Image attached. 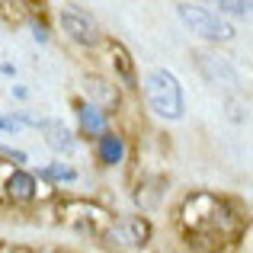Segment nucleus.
I'll list each match as a JSON object with an SVG mask.
<instances>
[{
	"instance_id": "nucleus-1",
	"label": "nucleus",
	"mask_w": 253,
	"mask_h": 253,
	"mask_svg": "<svg viewBox=\"0 0 253 253\" xmlns=\"http://www.w3.org/2000/svg\"><path fill=\"white\" fill-rule=\"evenodd\" d=\"M144 96L154 116L167 119V122H179L186 116V93L179 77L167 68H157L144 77Z\"/></svg>"
},
{
	"instance_id": "nucleus-2",
	"label": "nucleus",
	"mask_w": 253,
	"mask_h": 253,
	"mask_svg": "<svg viewBox=\"0 0 253 253\" xmlns=\"http://www.w3.org/2000/svg\"><path fill=\"white\" fill-rule=\"evenodd\" d=\"M176 13H179V19L192 29V36H199V39H209V42H231V39L237 36L234 26H231L224 16H218L215 10H209V6L179 3Z\"/></svg>"
},
{
	"instance_id": "nucleus-3",
	"label": "nucleus",
	"mask_w": 253,
	"mask_h": 253,
	"mask_svg": "<svg viewBox=\"0 0 253 253\" xmlns=\"http://www.w3.org/2000/svg\"><path fill=\"white\" fill-rule=\"evenodd\" d=\"M74 211H81V215H71V211L61 209L64 221L71 224V228L84 231V234H106L112 224V215L106 209H99V205H90V202H68Z\"/></svg>"
},
{
	"instance_id": "nucleus-4",
	"label": "nucleus",
	"mask_w": 253,
	"mask_h": 253,
	"mask_svg": "<svg viewBox=\"0 0 253 253\" xmlns=\"http://www.w3.org/2000/svg\"><path fill=\"white\" fill-rule=\"evenodd\" d=\"M103 237L116 247H141L151 237V224L144 218H122V221H112Z\"/></svg>"
},
{
	"instance_id": "nucleus-5",
	"label": "nucleus",
	"mask_w": 253,
	"mask_h": 253,
	"mask_svg": "<svg viewBox=\"0 0 253 253\" xmlns=\"http://www.w3.org/2000/svg\"><path fill=\"white\" fill-rule=\"evenodd\" d=\"M61 29L68 32L74 42H81V45H93L96 36H99L96 19H93L84 6H64L61 10Z\"/></svg>"
},
{
	"instance_id": "nucleus-6",
	"label": "nucleus",
	"mask_w": 253,
	"mask_h": 253,
	"mask_svg": "<svg viewBox=\"0 0 253 253\" xmlns=\"http://www.w3.org/2000/svg\"><path fill=\"white\" fill-rule=\"evenodd\" d=\"M196 64H199V71H202L211 84L231 86V90H237V86H241V74L234 71V64H231L228 58H218V55H211V51H199V55H196Z\"/></svg>"
},
{
	"instance_id": "nucleus-7",
	"label": "nucleus",
	"mask_w": 253,
	"mask_h": 253,
	"mask_svg": "<svg viewBox=\"0 0 253 253\" xmlns=\"http://www.w3.org/2000/svg\"><path fill=\"white\" fill-rule=\"evenodd\" d=\"M39 128L45 131V141H48V148L58 151V154H71V151L77 148L74 131H71L64 122H58V119H42V125H39Z\"/></svg>"
},
{
	"instance_id": "nucleus-8",
	"label": "nucleus",
	"mask_w": 253,
	"mask_h": 253,
	"mask_svg": "<svg viewBox=\"0 0 253 253\" xmlns=\"http://www.w3.org/2000/svg\"><path fill=\"white\" fill-rule=\"evenodd\" d=\"M77 119H81V131L90 138L106 135V112L96 103H77Z\"/></svg>"
},
{
	"instance_id": "nucleus-9",
	"label": "nucleus",
	"mask_w": 253,
	"mask_h": 253,
	"mask_svg": "<svg viewBox=\"0 0 253 253\" xmlns=\"http://www.w3.org/2000/svg\"><path fill=\"white\" fill-rule=\"evenodd\" d=\"M6 196L16 199V202H29L36 196V176L26 170H16L10 179H6Z\"/></svg>"
},
{
	"instance_id": "nucleus-10",
	"label": "nucleus",
	"mask_w": 253,
	"mask_h": 253,
	"mask_svg": "<svg viewBox=\"0 0 253 253\" xmlns=\"http://www.w3.org/2000/svg\"><path fill=\"white\" fill-rule=\"evenodd\" d=\"M109 51H112V64H116V74L122 77V84H125V86H135V84H138V77H135V64H131V55L125 51V45L112 42V45H109Z\"/></svg>"
},
{
	"instance_id": "nucleus-11",
	"label": "nucleus",
	"mask_w": 253,
	"mask_h": 253,
	"mask_svg": "<svg viewBox=\"0 0 253 253\" xmlns=\"http://www.w3.org/2000/svg\"><path fill=\"white\" fill-rule=\"evenodd\" d=\"M122 157H125V141L119 135H109V131H106V135L99 138V161H103L106 167H116Z\"/></svg>"
},
{
	"instance_id": "nucleus-12",
	"label": "nucleus",
	"mask_w": 253,
	"mask_h": 253,
	"mask_svg": "<svg viewBox=\"0 0 253 253\" xmlns=\"http://www.w3.org/2000/svg\"><path fill=\"white\" fill-rule=\"evenodd\" d=\"M86 90H90L93 96H99V99H103V106H106V109H112V106L119 103V93H116V90H109V84H106V81H99V77H90V81H86Z\"/></svg>"
},
{
	"instance_id": "nucleus-13",
	"label": "nucleus",
	"mask_w": 253,
	"mask_h": 253,
	"mask_svg": "<svg viewBox=\"0 0 253 253\" xmlns=\"http://www.w3.org/2000/svg\"><path fill=\"white\" fill-rule=\"evenodd\" d=\"M74 176H77V173L71 167H64V164H51V167L42 170V179H55V183H71Z\"/></svg>"
},
{
	"instance_id": "nucleus-14",
	"label": "nucleus",
	"mask_w": 253,
	"mask_h": 253,
	"mask_svg": "<svg viewBox=\"0 0 253 253\" xmlns=\"http://www.w3.org/2000/svg\"><path fill=\"white\" fill-rule=\"evenodd\" d=\"M23 112H16V116H3V112H0V131H10V135H13V131H19V128H23Z\"/></svg>"
},
{
	"instance_id": "nucleus-15",
	"label": "nucleus",
	"mask_w": 253,
	"mask_h": 253,
	"mask_svg": "<svg viewBox=\"0 0 253 253\" xmlns=\"http://www.w3.org/2000/svg\"><path fill=\"white\" fill-rule=\"evenodd\" d=\"M218 10H221V13H231V16H247V13H250V3H247V0H244V3H218ZM221 13H218V16H221Z\"/></svg>"
},
{
	"instance_id": "nucleus-16",
	"label": "nucleus",
	"mask_w": 253,
	"mask_h": 253,
	"mask_svg": "<svg viewBox=\"0 0 253 253\" xmlns=\"http://www.w3.org/2000/svg\"><path fill=\"white\" fill-rule=\"evenodd\" d=\"M32 39L36 42H48V26L42 19H32Z\"/></svg>"
},
{
	"instance_id": "nucleus-17",
	"label": "nucleus",
	"mask_w": 253,
	"mask_h": 253,
	"mask_svg": "<svg viewBox=\"0 0 253 253\" xmlns=\"http://www.w3.org/2000/svg\"><path fill=\"white\" fill-rule=\"evenodd\" d=\"M0 157H6V161H16V164H26V154H23V151H13V148H0Z\"/></svg>"
},
{
	"instance_id": "nucleus-18",
	"label": "nucleus",
	"mask_w": 253,
	"mask_h": 253,
	"mask_svg": "<svg viewBox=\"0 0 253 253\" xmlns=\"http://www.w3.org/2000/svg\"><path fill=\"white\" fill-rule=\"evenodd\" d=\"M0 253H32L26 247H10V244H0Z\"/></svg>"
}]
</instances>
